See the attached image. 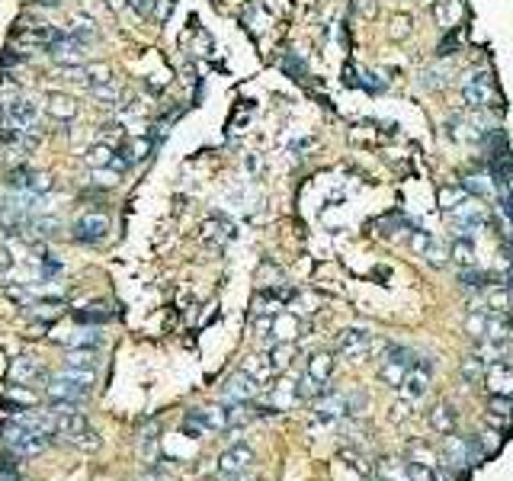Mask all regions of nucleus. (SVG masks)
Wrapping results in <instances>:
<instances>
[{"label": "nucleus", "mask_w": 513, "mask_h": 481, "mask_svg": "<svg viewBox=\"0 0 513 481\" xmlns=\"http://www.w3.org/2000/svg\"><path fill=\"white\" fill-rule=\"evenodd\" d=\"M4 446L10 449L13 455H23V459H29V455H42L45 449H48V436L13 420V423H6V427H4Z\"/></svg>", "instance_id": "f257e3e1"}, {"label": "nucleus", "mask_w": 513, "mask_h": 481, "mask_svg": "<svg viewBox=\"0 0 513 481\" xmlns=\"http://www.w3.org/2000/svg\"><path fill=\"white\" fill-rule=\"evenodd\" d=\"M250 465H254V449L237 443V446L224 449L218 459V481H244Z\"/></svg>", "instance_id": "f03ea898"}, {"label": "nucleus", "mask_w": 513, "mask_h": 481, "mask_svg": "<svg viewBox=\"0 0 513 481\" xmlns=\"http://www.w3.org/2000/svg\"><path fill=\"white\" fill-rule=\"evenodd\" d=\"M462 100L475 109H487L494 106V83L487 74H468L462 81Z\"/></svg>", "instance_id": "7ed1b4c3"}, {"label": "nucleus", "mask_w": 513, "mask_h": 481, "mask_svg": "<svg viewBox=\"0 0 513 481\" xmlns=\"http://www.w3.org/2000/svg\"><path fill=\"white\" fill-rule=\"evenodd\" d=\"M45 395L51 398V404H83L87 401V395H90V388L87 385H77V382H71V378H64V376H55L48 385H45Z\"/></svg>", "instance_id": "20e7f679"}, {"label": "nucleus", "mask_w": 513, "mask_h": 481, "mask_svg": "<svg viewBox=\"0 0 513 481\" xmlns=\"http://www.w3.org/2000/svg\"><path fill=\"white\" fill-rule=\"evenodd\" d=\"M109 215H103V212H87V215H81L74 222V237L83 244H96L103 241V237L109 234Z\"/></svg>", "instance_id": "39448f33"}, {"label": "nucleus", "mask_w": 513, "mask_h": 481, "mask_svg": "<svg viewBox=\"0 0 513 481\" xmlns=\"http://www.w3.org/2000/svg\"><path fill=\"white\" fill-rule=\"evenodd\" d=\"M48 51H51V58H55L61 68H68V71H77V68H83V45L81 42H74V38L64 32L58 42H51L48 45Z\"/></svg>", "instance_id": "423d86ee"}, {"label": "nucleus", "mask_w": 513, "mask_h": 481, "mask_svg": "<svg viewBox=\"0 0 513 481\" xmlns=\"http://www.w3.org/2000/svg\"><path fill=\"white\" fill-rule=\"evenodd\" d=\"M256 378H250L247 372H234V376L228 378V385H224V401H231V404H247V401H254L256 398Z\"/></svg>", "instance_id": "0eeeda50"}, {"label": "nucleus", "mask_w": 513, "mask_h": 481, "mask_svg": "<svg viewBox=\"0 0 513 481\" xmlns=\"http://www.w3.org/2000/svg\"><path fill=\"white\" fill-rule=\"evenodd\" d=\"M314 414H318L321 420H337V417L350 414V401H346V395H340V391H324V395L314 398Z\"/></svg>", "instance_id": "6e6552de"}, {"label": "nucleus", "mask_w": 513, "mask_h": 481, "mask_svg": "<svg viewBox=\"0 0 513 481\" xmlns=\"http://www.w3.org/2000/svg\"><path fill=\"white\" fill-rule=\"evenodd\" d=\"M372 350V333L363 331V327H350V331L340 333V353L350 359H359Z\"/></svg>", "instance_id": "1a4fd4ad"}, {"label": "nucleus", "mask_w": 513, "mask_h": 481, "mask_svg": "<svg viewBox=\"0 0 513 481\" xmlns=\"http://www.w3.org/2000/svg\"><path fill=\"white\" fill-rule=\"evenodd\" d=\"M61 36H64V29L48 26V23H32V26L16 29V38H23V42H29V45H42V48H48V45L58 42Z\"/></svg>", "instance_id": "9d476101"}, {"label": "nucleus", "mask_w": 513, "mask_h": 481, "mask_svg": "<svg viewBox=\"0 0 513 481\" xmlns=\"http://www.w3.org/2000/svg\"><path fill=\"white\" fill-rule=\"evenodd\" d=\"M6 115H10V122L16 128H32L38 119V106H36V100L16 96V100H10V106H6Z\"/></svg>", "instance_id": "9b49d317"}, {"label": "nucleus", "mask_w": 513, "mask_h": 481, "mask_svg": "<svg viewBox=\"0 0 513 481\" xmlns=\"http://www.w3.org/2000/svg\"><path fill=\"white\" fill-rule=\"evenodd\" d=\"M481 382H484L494 395H513V369L507 363L487 366V372H484V378H481Z\"/></svg>", "instance_id": "f8f14e48"}, {"label": "nucleus", "mask_w": 513, "mask_h": 481, "mask_svg": "<svg viewBox=\"0 0 513 481\" xmlns=\"http://www.w3.org/2000/svg\"><path fill=\"white\" fill-rule=\"evenodd\" d=\"M74 81L81 83L83 90H93V87H100V83L113 81V71H109V64H83V68H77Z\"/></svg>", "instance_id": "ddd939ff"}, {"label": "nucleus", "mask_w": 513, "mask_h": 481, "mask_svg": "<svg viewBox=\"0 0 513 481\" xmlns=\"http://www.w3.org/2000/svg\"><path fill=\"white\" fill-rule=\"evenodd\" d=\"M301 331L299 318H292V314H273V324H269V340H276V343H292V337Z\"/></svg>", "instance_id": "4468645a"}, {"label": "nucleus", "mask_w": 513, "mask_h": 481, "mask_svg": "<svg viewBox=\"0 0 513 481\" xmlns=\"http://www.w3.org/2000/svg\"><path fill=\"white\" fill-rule=\"evenodd\" d=\"M430 427H433L436 433L452 436L455 433V408L452 404H446V401L433 404V408H430Z\"/></svg>", "instance_id": "2eb2a0df"}, {"label": "nucleus", "mask_w": 513, "mask_h": 481, "mask_svg": "<svg viewBox=\"0 0 513 481\" xmlns=\"http://www.w3.org/2000/svg\"><path fill=\"white\" fill-rule=\"evenodd\" d=\"M475 356L481 359L484 366H494V363H504V356H507V346H504V340H478V350H475Z\"/></svg>", "instance_id": "dca6fc26"}, {"label": "nucleus", "mask_w": 513, "mask_h": 481, "mask_svg": "<svg viewBox=\"0 0 513 481\" xmlns=\"http://www.w3.org/2000/svg\"><path fill=\"white\" fill-rule=\"evenodd\" d=\"M13 378H16V382H32V378H36V382H45V369L38 363H32V359H26V356H19L16 363H13V372H10Z\"/></svg>", "instance_id": "f3484780"}, {"label": "nucleus", "mask_w": 513, "mask_h": 481, "mask_svg": "<svg viewBox=\"0 0 513 481\" xmlns=\"http://www.w3.org/2000/svg\"><path fill=\"white\" fill-rule=\"evenodd\" d=\"M87 164L93 167V170H106L109 164H113V157H115V145H106V141H96L93 148H90L87 154Z\"/></svg>", "instance_id": "a211bd4d"}, {"label": "nucleus", "mask_w": 513, "mask_h": 481, "mask_svg": "<svg viewBox=\"0 0 513 481\" xmlns=\"http://www.w3.org/2000/svg\"><path fill=\"white\" fill-rule=\"evenodd\" d=\"M331 372H333V356H331V353H314V356L308 359V376H311L314 382L327 385Z\"/></svg>", "instance_id": "6ab92c4d"}, {"label": "nucleus", "mask_w": 513, "mask_h": 481, "mask_svg": "<svg viewBox=\"0 0 513 481\" xmlns=\"http://www.w3.org/2000/svg\"><path fill=\"white\" fill-rule=\"evenodd\" d=\"M48 113L55 115V119H61V122H71L77 115V103L71 100V96H64V93H51L48 96Z\"/></svg>", "instance_id": "aec40b11"}, {"label": "nucleus", "mask_w": 513, "mask_h": 481, "mask_svg": "<svg viewBox=\"0 0 513 481\" xmlns=\"http://www.w3.org/2000/svg\"><path fill=\"white\" fill-rule=\"evenodd\" d=\"M446 465L449 468H465L468 465V443L462 440V436H452V440L446 443Z\"/></svg>", "instance_id": "412c9836"}, {"label": "nucleus", "mask_w": 513, "mask_h": 481, "mask_svg": "<svg viewBox=\"0 0 513 481\" xmlns=\"http://www.w3.org/2000/svg\"><path fill=\"white\" fill-rule=\"evenodd\" d=\"M74 42H81V45H90L96 38V23L90 16H74V26H71V32H68Z\"/></svg>", "instance_id": "4be33fe9"}, {"label": "nucleus", "mask_w": 513, "mask_h": 481, "mask_svg": "<svg viewBox=\"0 0 513 481\" xmlns=\"http://www.w3.org/2000/svg\"><path fill=\"white\" fill-rule=\"evenodd\" d=\"M449 257H452V263H459V267H472L475 263V244L468 241V237H455L452 247H449Z\"/></svg>", "instance_id": "5701e85b"}, {"label": "nucleus", "mask_w": 513, "mask_h": 481, "mask_svg": "<svg viewBox=\"0 0 513 481\" xmlns=\"http://www.w3.org/2000/svg\"><path fill=\"white\" fill-rule=\"evenodd\" d=\"M462 186H465L468 196H475V199L491 196V180H487L484 173H465V177H462Z\"/></svg>", "instance_id": "b1692460"}, {"label": "nucleus", "mask_w": 513, "mask_h": 481, "mask_svg": "<svg viewBox=\"0 0 513 481\" xmlns=\"http://www.w3.org/2000/svg\"><path fill=\"white\" fill-rule=\"evenodd\" d=\"M375 478L382 481H408V465H401L398 459H382L375 468Z\"/></svg>", "instance_id": "393cba45"}, {"label": "nucleus", "mask_w": 513, "mask_h": 481, "mask_svg": "<svg viewBox=\"0 0 513 481\" xmlns=\"http://www.w3.org/2000/svg\"><path fill=\"white\" fill-rule=\"evenodd\" d=\"M378 376H382V382L395 385V388H401L404 376H408V366L398 363V359H382V369H378Z\"/></svg>", "instance_id": "a878e982"}, {"label": "nucleus", "mask_w": 513, "mask_h": 481, "mask_svg": "<svg viewBox=\"0 0 513 481\" xmlns=\"http://www.w3.org/2000/svg\"><path fill=\"white\" fill-rule=\"evenodd\" d=\"M436 16H440V26H442V29L455 26V23H459V16H462V0H440V6H436Z\"/></svg>", "instance_id": "bb28decb"}, {"label": "nucleus", "mask_w": 513, "mask_h": 481, "mask_svg": "<svg viewBox=\"0 0 513 481\" xmlns=\"http://www.w3.org/2000/svg\"><path fill=\"white\" fill-rule=\"evenodd\" d=\"M244 372H247L250 378H256V382H266L276 369H273V363H269V356H250L247 366H244Z\"/></svg>", "instance_id": "cd10ccee"}, {"label": "nucleus", "mask_w": 513, "mask_h": 481, "mask_svg": "<svg viewBox=\"0 0 513 481\" xmlns=\"http://www.w3.org/2000/svg\"><path fill=\"white\" fill-rule=\"evenodd\" d=\"M68 346L71 350H96V346H100V333L96 331H74L68 337Z\"/></svg>", "instance_id": "c85d7f7f"}, {"label": "nucleus", "mask_w": 513, "mask_h": 481, "mask_svg": "<svg viewBox=\"0 0 513 481\" xmlns=\"http://www.w3.org/2000/svg\"><path fill=\"white\" fill-rule=\"evenodd\" d=\"M147 151H151V138H128L125 148H122V154L128 157V164H135V160H145Z\"/></svg>", "instance_id": "c756f323"}, {"label": "nucleus", "mask_w": 513, "mask_h": 481, "mask_svg": "<svg viewBox=\"0 0 513 481\" xmlns=\"http://www.w3.org/2000/svg\"><path fill=\"white\" fill-rule=\"evenodd\" d=\"M299 401V391H295V382H279L273 385V408H286V404Z\"/></svg>", "instance_id": "7c9ffc66"}, {"label": "nucleus", "mask_w": 513, "mask_h": 481, "mask_svg": "<svg viewBox=\"0 0 513 481\" xmlns=\"http://www.w3.org/2000/svg\"><path fill=\"white\" fill-rule=\"evenodd\" d=\"M292 356H295L292 343H276L273 350H269V363H273V369H276V372L289 369V363H292Z\"/></svg>", "instance_id": "2f4dec72"}, {"label": "nucleus", "mask_w": 513, "mask_h": 481, "mask_svg": "<svg viewBox=\"0 0 513 481\" xmlns=\"http://www.w3.org/2000/svg\"><path fill=\"white\" fill-rule=\"evenodd\" d=\"M484 372H487V366L481 363V359L475 356V353H472V356H465V359H462V376H465L472 385H478L481 378H484Z\"/></svg>", "instance_id": "473e14b6"}, {"label": "nucleus", "mask_w": 513, "mask_h": 481, "mask_svg": "<svg viewBox=\"0 0 513 481\" xmlns=\"http://www.w3.org/2000/svg\"><path fill=\"white\" fill-rule=\"evenodd\" d=\"M205 237H209V241H215V244H224V241H231V237H234V231H231V224L228 222H205Z\"/></svg>", "instance_id": "72a5a7b5"}, {"label": "nucleus", "mask_w": 513, "mask_h": 481, "mask_svg": "<svg viewBox=\"0 0 513 481\" xmlns=\"http://www.w3.org/2000/svg\"><path fill=\"white\" fill-rule=\"evenodd\" d=\"M58 376L71 378V382H77V385H87V388L96 382V369H81V366H64Z\"/></svg>", "instance_id": "f704fd0d"}, {"label": "nucleus", "mask_w": 513, "mask_h": 481, "mask_svg": "<svg viewBox=\"0 0 513 481\" xmlns=\"http://www.w3.org/2000/svg\"><path fill=\"white\" fill-rule=\"evenodd\" d=\"M6 401L16 404V408H36V391L19 388V385H10V388H6Z\"/></svg>", "instance_id": "c9c22d12"}, {"label": "nucleus", "mask_w": 513, "mask_h": 481, "mask_svg": "<svg viewBox=\"0 0 513 481\" xmlns=\"http://www.w3.org/2000/svg\"><path fill=\"white\" fill-rule=\"evenodd\" d=\"M408 462H423V465H436L433 449H430L423 440H414V443L408 446Z\"/></svg>", "instance_id": "e433bc0d"}, {"label": "nucleus", "mask_w": 513, "mask_h": 481, "mask_svg": "<svg viewBox=\"0 0 513 481\" xmlns=\"http://www.w3.org/2000/svg\"><path fill=\"white\" fill-rule=\"evenodd\" d=\"M487 308H491V311H507V308H510V292H507L504 286L487 289Z\"/></svg>", "instance_id": "4c0bfd02"}, {"label": "nucleus", "mask_w": 513, "mask_h": 481, "mask_svg": "<svg viewBox=\"0 0 513 481\" xmlns=\"http://www.w3.org/2000/svg\"><path fill=\"white\" fill-rule=\"evenodd\" d=\"M93 100H100L103 106H113L115 100H119V90H115V83L109 81V83H100V87H93V90H87Z\"/></svg>", "instance_id": "58836bf2"}, {"label": "nucleus", "mask_w": 513, "mask_h": 481, "mask_svg": "<svg viewBox=\"0 0 513 481\" xmlns=\"http://www.w3.org/2000/svg\"><path fill=\"white\" fill-rule=\"evenodd\" d=\"M408 481H436V468L423 462H408Z\"/></svg>", "instance_id": "ea45409f"}, {"label": "nucleus", "mask_w": 513, "mask_h": 481, "mask_svg": "<svg viewBox=\"0 0 513 481\" xmlns=\"http://www.w3.org/2000/svg\"><path fill=\"white\" fill-rule=\"evenodd\" d=\"M48 190H51V177H48V173H36V170H32V177H29V183H26L23 192H32V196H45Z\"/></svg>", "instance_id": "a19ab883"}, {"label": "nucleus", "mask_w": 513, "mask_h": 481, "mask_svg": "<svg viewBox=\"0 0 513 481\" xmlns=\"http://www.w3.org/2000/svg\"><path fill=\"white\" fill-rule=\"evenodd\" d=\"M459 279H462V286H465V289H484L491 276H487V273H481V269L465 267V269H462V276H459Z\"/></svg>", "instance_id": "79ce46f5"}, {"label": "nucleus", "mask_w": 513, "mask_h": 481, "mask_svg": "<svg viewBox=\"0 0 513 481\" xmlns=\"http://www.w3.org/2000/svg\"><path fill=\"white\" fill-rule=\"evenodd\" d=\"M465 331H468V337H475V340H484V333H487V318L484 314H468L465 318Z\"/></svg>", "instance_id": "37998d69"}, {"label": "nucleus", "mask_w": 513, "mask_h": 481, "mask_svg": "<svg viewBox=\"0 0 513 481\" xmlns=\"http://www.w3.org/2000/svg\"><path fill=\"white\" fill-rule=\"evenodd\" d=\"M420 254H423V257H427V260H430V263H433V267H442V263H446V257H449V250H446V247H442V244H436V241H433V237H430V241H427V247H423V250H420Z\"/></svg>", "instance_id": "c03bdc74"}, {"label": "nucleus", "mask_w": 513, "mask_h": 481, "mask_svg": "<svg viewBox=\"0 0 513 481\" xmlns=\"http://www.w3.org/2000/svg\"><path fill=\"white\" fill-rule=\"evenodd\" d=\"M68 366H81V369H96V356H93V350H71Z\"/></svg>", "instance_id": "a18cd8bd"}, {"label": "nucleus", "mask_w": 513, "mask_h": 481, "mask_svg": "<svg viewBox=\"0 0 513 481\" xmlns=\"http://www.w3.org/2000/svg\"><path fill=\"white\" fill-rule=\"evenodd\" d=\"M113 318V311H109V308H103V311H77V321H81V324H106V321Z\"/></svg>", "instance_id": "49530a36"}, {"label": "nucleus", "mask_w": 513, "mask_h": 481, "mask_svg": "<svg viewBox=\"0 0 513 481\" xmlns=\"http://www.w3.org/2000/svg\"><path fill=\"white\" fill-rule=\"evenodd\" d=\"M491 410H494L497 417H510V414H513V401H510V395H494Z\"/></svg>", "instance_id": "de8ad7c7"}, {"label": "nucleus", "mask_w": 513, "mask_h": 481, "mask_svg": "<svg viewBox=\"0 0 513 481\" xmlns=\"http://www.w3.org/2000/svg\"><path fill=\"white\" fill-rule=\"evenodd\" d=\"M500 436H504V433H497V430H494V433H481V436H478V443H481V449H484V455H494V452H497Z\"/></svg>", "instance_id": "09e8293b"}, {"label": "nucleus", "mask_w": 513, "mask_h": 481, "mask_svg": "<svg viewBox=\"0 0 513 481\" xmlns=\"http://www.w3.org/2000/svg\"><path fill=\"white\" fill-rule=\"evenodd\" d=\"M119 138H122V125H119V122H109V125L100 128V141H106V145H115Z\"/></svg>", "instance_id": "8fccbe9b"}, {"label": "nucleus", "mask_w": 513, "mask_h": 481, "mask_svg": "<svg viewBox=\"0 0 513 481\" xmlns=\"http://www.w3.org/2000/svg\"><path fill=\"white\" fill-rule=\"evenodd\" d=\"M32 228H36L38 234H55L58 222H55V218H32Z\"/></svg>", "instance_id": "3c124183"}, {"label": "nucleus", "mask_w": 513, "mask_h": 481, "mask_svg": "<svg viewBox=\"0 0 513 481\" xmlns=\"http://www.w3.org/2000/svg\"><path fill=\"white\" fill-rule=\"evenodd\" d=\"M410 32V16H395L391 19V36H408Z\"/></svg>", "instance_id": "603ef678"}, {"label": "nucleus", "mask_w": 513, "mask_h": 481, "mask_svg": "<svg viewBox=\"0 0 513 481\" xmlns=\"http://www.w3.org/2000/svg\"><path fill=\"white\" fill-rule=\"evenodd\" d=\"M128 6H132L135 13H141V16H147V13H151V0H128Z\"/></svg>", "instance_id": "864d4df0"}, {"label": "nucleus", "mask_w": 513, "mask_h": 481, "mask_svg": "<svg viewBox=\"0 0 513 481\" xmlns=\"http://www.w3.org/2000/svg\"><path fill=\"white\" fill-rule=\"evenodd\" d=\"M122 4H125V0H106V6H113V10H119Z\"/></svg>", "instance_id": "5fc2aeb1"}]
</instances>
